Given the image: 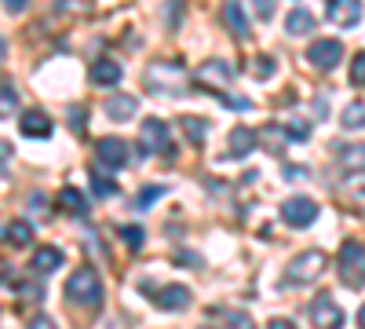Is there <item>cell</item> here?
Masks as SVG:
<instances>
[{
	"instance_id": "cell-1",
	"label": "cell",
	"mask_w": 365,
	"mask_h": 329,
	"mask_svg": "<svg viewBox=\"0 0 365 329\" xmlns=\"http://www.w3.org/2000/svg\"><path fill=\"white\" fill-rule=\"evenodd\" d=\"M66 300L77 304V308H99L103 304V282H99V275L88 271V267L73 271L66 278Z\"/></svg>"
},
{
	"instance_id": "cell-2",
	"label": "cell",
	"mask_w": 365,
	"mask_h": 329,
	"mask_svg": "<svg viewBox=\"0 0 365 329\" xmlns=\"http://www.w3.org/2000/svg\"><path fill=\"white\" fill-rule=\"evenodd\" d=\"M322 271H325V253H322V249H307V253H299V256L289 260V267H285V285H307V282H314Z\"/></svg>"
},
{
	"instance_id": "cell-3",
	"label": "cell",
	"mask_w": 365,
	"mask_h": 329,
	"mask_svg": "<svg viewBox=\"0 0 365 329\" xmlns=\"http://www.w3.org/2000/svg\"><path fill=\"white\" fill-rule=\"evenodd\" d=\"M336 267H340V278H344L347 289H361L365 285V246L347 242L336 256Z\"/></svg>"
},
{
	"instance_id": "cell-4",
	"label": "cell",
	"mask_w": 365,
	"mask_h": 329,
	"mask_svg": "<svg viewBox=\"0 0 365 329\" xmlns=\"http://www.w3.org/2000/svg\"><path fill=\"white\" fill-rule=\"evenodd\" d=\"M139 154H172V132L165 121H158V117H150V121H143L139 128Z\"/></svg>"
},
{
	"instance_id": "cell-5",
	"label": "cell",
	"mask_w": 365,
	"mask_h": 329,
	"mask_svg": "<svg viewBox=\"0 0 365 329\" xmlns=\"http://www.w3.org/2000/svg\"><path fill=\"white\" fill-rule=\"evenodd\" d=\"M340 59H344V44H340L336 37H322V41H314V44L307 48V63H311L314 70H336Z\"/></svg>"
},
{
	"instance_id": "cell-6",
	"label": "cell",
	"mask_w": 365,
	"mask_h": 329,
	"mask_svg": "<svg viewBox=\"0 0 365 329\" xmlns=\"http://www.w3.org/2000/svg\"><path fill=\"white\" fill-rule=\"evenodd\" d=\"M282 220L289 223V227H311L314 220H318V205L311 201V198H289L285 205H282Z\"/></svg>"
},
{
	"instance_id": "cell-7",
	"label": "cell",
	"mask_w": 365,
	"mask_h": 329,
	"mask_svg": "<svg viewBox=\"0 0 365 329\" xmlns=\"http://www.w3.org/2000/svg\"><path fill=\"white\" fill-rule=\"evenodd\" d=\"M311 322L314 329H340L344 325V308L332 300V296H318L311 304Z\"/></svg>"
},
{
	"instance_id": "cell-8",
	"label": "cell",
	"mask_w": 365,
	"mask_h": 329,
	"mask_svg": "<svg viewBox=\"0 0 365 329\" xmlns=\"http://www.w3.org/2000/svg\"><path fill=\"white\" fill-rule=\"evenodd\" d=\"M150 88H161V92H168V96H179L182 92V84H187V77H182V70H175V66H150Z\"/></svg>"
},
{
	"instance_id": "cell-9",
	"label": "cell",
	"mask_w": 365,
	"mask_h": 329,
	"mask_svg": "<svg viewBox=\"0 0 365 329\" xmlns=\"http://www.w3.org/2000/svg\"><path fill=\"white\" fill-rule=\"evenodd\" d=\"M96 154H99V161L106 168H125L128 165V143L117 139V136H106V139H99Z\"/></svg>"
},
{
	"instance_id": "cell-10",
	"label": "cell",
	"mask_w": 365,
	"mask_h": 329,
	"mask_svg": "<svg viewBox=\"0 0 365 329\" xmlns=\"http://www.w3.org/2000/svg\"><path fill=\"white\" fill-rule=\"evenodd\" d=\"M358 19H361V0H329V22L351 29L358 26Z\"/></svg>"
},
{
	"instance_id": "cell-11",
	"label": "cell",
	"mask_w": 365,
	"mask_h": 329,
	"mask_svg": "<svg viewBox=\"0 0 365 329\" xmlns=\"http://www.w3.org/2000/svg\"><path fill=\"white\" fill-rule=\"evenodd\" d=\"M194 81H197L201 88H227V84L234 81V74H230L227 63H216V59H212V63H205V66L194 74Z\"/></svg>"
},
{
	"instance_id": "cell-12",
	"label": "cell",
	"mask_w": 365,
	"mask_h": 329,
	"mask_svg": "<svg viewBox=\"0 0 365 329\" xmlns=\"http://www.w3.org/2000/svg\"><path fill=\"white\" fill-rule=\"evenodd\" d=\"M336 165L347 176L365 172V143H344V146H336Z\"/></svg>"
},
{
	"instance_id": "cell-13",
	"label": "cell",
	"mask_w": 365,
	"mask_h": 329,
	"mask_svg": "<svg viewBox=\"0 0 365 329\" xmlns=\"http://www.w3.org/2000/svg\"><path fill=\"white\" fill-rule=\"evenodd\" d=\"M220 19L227 22V29H230L234 37H249V15H245V8H241L237 0H227L223 11H220Z\"/></svg>"
},
{
	"instance_id": "cell-14",
	"label": "cell",
	"mask_w": 365,
	"mask_h": 329,
	"mask_svg": "<svg viewBox=\"0 0 365 329\" xmlns=\"http://www.w3.org/2000/svg\"><path fill=\"white\" fill-rule=\"evenodd\" d=\"M19 125H22V132H26L29 139H48V136H51V121H48L44 110H26Z\"/></svg>"
},
{
	"instance_id": "cell-15",
	"label": "cell",
	"mask_w": 365,
	"mask_h": 329,
	"mask_svg": "<svg viewBox=\"0 0 365 329\" xmlns=\"http://www.w3.org/2000/svg\"><path fill=\"white\" fill-rule=\"evenodd\" d=\"M256 151V132L252 128H230V161H241Z\"/></svg>"
},
{
	"instance_id": "cell-16",
	"label": "cell",
	"mask_w": 365,
	"mask_h": 329,
	"mask_svg": "<svg viewBox=\"0 0 365 329\" xmlns=\"http://www.w3.org/2000/svg\"><path fill=\"white\" fill-rule=\"evenodd\" d=\"M187 304H190V289L187 285H165L158 293V308L161 311H182Z\"/></svg>"
},
{
	"instance_id": "cell-17",
	"label": "cell",
	"mask_w": 365,
	"mask_h": 329,
	"mask_svg": "<svg viewBox=\"0 0 365 329\" xmlns=\"http://www.w3.org/2000/svg\"><path fill=\"white\" fill-rule=\"evenodd\" d=\"M314 15L307 11V8H292L289 15H285V29H289V34L292 37H307V34H314Z\"/></svg>"
},
{
	"instance_id": "cell-18",
	"label": "cell",
	"mask_w": 365,
	"mask_h": 329,
	"mask_svg": "<svg viewBox=\"0 0 365 329\" xmlns=\"http://www.w3.org/2000/svg\"><path fill=\"white\" fill-rule=\"evenodd\" d=\"M135 110H139V99H132V96H113V99H106V117H110V121H132Z\"/></svg>"
},
{
	"instance_id": "cell-19",
	"label": "cell",
	"mask_w": 365,
	"mask_h": 329,
	"mask_svg": "<svg viewBox=\"0 0 365 329\" xmlns=\"http://www.w3.org/2000/svg\"><path fill=\"white\" fill-rule=\"evenodd\" d=\"M29 267H34L37 275H48V271H58L63 267V253H58L55 246H44L34 253V260H29Z\"/></svg>"
},
{
	"instance_id": "cell-20",
	"label": "cell",
	"mask_w": 365,
	"mask_h": 329,
	"mask_svg": "<svg viewBox=\"0 0 365 329\" xmlns=\"http://www.w3.org/2000/svg\"><path fill=\"white\" fill-rule=\"evenodd\" d=\"M120 77H125V70H120L113 59H99L96 66H91V81L96 84H103V88H110V84H117Z\"/></svg>"
},
{
	"instance_id": "cell-21",
	"label": "cell",
	"mask_w": 365,
	"mask_h": 329,
	"mask_svg": "<svg viewBox=\"0 0 365 329\" xmlns=\"http://www.w3.org/2000/svg\"><path fill=\"white\" fill-rule=\"evenodd\" d=\"M4 238H8V242H11L15 249H22V246H34V227H29L26 220H15V223H8Z\"/></svg>"
},
{
	"instance_id": "cell-22",
	"label": "cell",
	"mask_w": 365,
	"mask_h": 329,
	"mask_svg": "<svg viewBox=\"0 0 365 329\" xmlns=\"http://www.w3.org/2000/svg\"><path fill=\"white\" fill-rule=\"evenodd\" d=\"M340 121H344V128H351V132L365 128V103H347L344 113H340Z\"/></svg>"
},
{
	"instance_id": "cell-23",
	"label": "cell",
	"mask_w": 365,
	"mask_h": 329,
	"mask_svg": "<svg viewBox=\"0 0 365 329\" xmlns=\"http://www.w3.org/2000/svg\"><path fill=\"white\" fill-rule=\"evenodd\" d=\"M182 128H187V139L194 146H201L208 139V121H205V117H182Z\"/></svg>"
},
{
	"instance_id": "cell-24",
	"label": "cell",
	"mask_w": 365,
	"mask_h": 329,
	"mask_svg": "<svg viewBox=\"0 0 365 329\" xmlns=\"http://www.w3.org/2000/svg\"><path fill=\"white\" fill-rule=\"evenodd\" d=\"M216 318H220L227 329H252V318H249L245 311H234V308H223V311H216Z\"/></svg>"
},
{
	"instance_id": "cell-25",
	"label": "cell",
	"mask_w": 365,
	"mask_h": 329,
	"mask_svg": "<svg viewBox=\"0 0 365 329\" xmlns=\"http://www.w3.org/2000/svg\"><path fill=\"white\" fill-rule=\"evenodd\" d=\"M58 205H63L66 213H73V216H84V198H81V191H73V187H66L63 194H58Z\"/></svg>"
},
{
	"instance_id": "cell-26",
	"label": "cell",
	"mask_w": 365,
	"mask_h": 329,
	"mask_svg": "<svg viewBox=\"0 0 365 329\" xmlns=\"http://www.w3.org/2000/svg\"><path fill=\"white\" fill-rule=\"evenodd\" d=\"M91 191H96V198H113L117 194V183H113V179H106L99 168H91Z\"/></svg>"
},
{
	"instance_id": "cell-27",
	"label": "cell",
	"mask_w": 365,
	"mask_h": 329,
	"mask_svg": "<svg viewBox=\"0 0 365 329\" xmlns=\"http://www.w3.org/2000/svg\"><path fill=\"white\" fill-rule=\"evenodd\" d=\"M120 238L128 242V249H132V253H139V249H143V227H120Z\"/></svg>"
},
{
	"instance_id": "cell-28",
	"label": "cell",
	"mask_w": 365,
	"mask_h": 329,
	"mask_svg": "<svg viewBox=\"0 0 365 329\" xmlns=\"http://www.w3.org/2000/svg\"><path fill=\"white\" fill-rule=\"evenodd\" d=\"M351 81H354V84H365V51L354 55V63H351Z\"/></svg>"
},
{
	"instance_id": "cell-29",
	"label": "cell",
	"mask_w": 365,
	"mask_h": 329,
	"mask_svg": "<svg viewBox=\"0 0 365 329\" xmlns=\"http://www.w3.org/2000/svg\"><path fill=\"white\" fill-rule=\"evenodd\" d=\"M267 146H270V151H282V146H285V132H278L274 125H267Z\"/></svg>"
},
{
	"instance_id": "cell-30",
	"label": "cell",
	"mask_w": 365,
	"mask_h": 329,
	"mask_svg": "<svg viewBox=\"0 0 365 329\" xmlns=\"http://www.w3.org/2000/svg\"><path fill=\"white\" fill-rule=\"evenodd\" d=\"M289 139H311V125L292 121V125H289Z\"/></svg>"
},
{
	"instance_id": "cell-31",
	"label": "cell",
	"mask_w": 365,
	"mask_h": 329,
	"mask_svg": "<svg viewBox=\"0 0 365 329\" xmlns=\"http://www.w3.org/2000/svg\"><path fill=\"white\" fill-rule=\"evenodd\" d=\"M270 70H274V63H270L267 55H259V59H256V77H259V81H267V77H270Z\"/></svg>"
},
{
	"instance_id": "cell-32",
	"label": "cell",
	"mask_w": 365,
	"mask_h": 329,
	"mask_svg": "<svg viewBox=\"0 0 365 329\" xmlns=\"http://www.w3.org/2000/svg\"><path fill=\"white\" fill-rule=\"evenodd\" d=\"M223 103H227L230 110H252V103H249V99H241V96H223Z\"/></svg>"
},
{
	"instance_id": "cell-33",
	"label": "cell",
	"mask_w": 365,
	"mask_h": 329,
	"mask_svg": "<svg viewBox=\"0 0 365 329\" xmlns=\"http://www.w3.org/2000/svg\"><path fill=\"white\" fill-rule=\"evenodd\" d=\"M29 329H55V322L48 315H34V318H29Z\"/></svg>"
},
{
	"instance_id": "cell-34",
	"label": "cell",
	"mask_w": 365,
	"mask_h": 329,
	"mask_svg": "<svg viewBox=\"0 0 365 329\" xmlns=\"http://www.w3.org/2000/svg\"><path fill=\"white\" fill-rule=\"evenodd\" d=\"M161 194H165V187H150V191H143V194H139V205H150V201L161 198Z\"/></svg>"
},
{
	"instance_id": "cell-35",
	"label": "cell",
	"mask_w": 365,
	"mask_h": 329,
	"mask_svg": "<svg viewBox=\"0 0 365 329\" xmlns=\"http://www.w3.org/2000/svg\"><path fill=\"white\" fill-rule=\"evenodd\" d=\"M15 99H19V96H15V88H11V81H4V113H8L11 106H15Z\"/></svg>"
},
{
	"instance_id": "cell-36",
	"label": "cell",
	"mask_w": 365,
	"mask_h": 329,
	"mask_svg": "<svg viewBox=\"0 0 365 329\" xmlns=\"http://www.w3.org/2000/svg\"><path fill=\"white\" fill-rule=\"evenodd\" d=\"M256 11H259V19H270L274 15V0H256Z\"/></svg>"
},
{
	"instance_id": "cell-37",
	"label": "cell",
	"mask_w": 365,
	"mask_h": 329,
	"mask_svg": "<svg viewBox=\"0 0 365 329\" xmlns=\"http://www.w3.org/2000/svg\"><path fill=\"white\" fill-rule=\"evenodd\" d=\"M22 296H29V300H41L44 289H37V285H22Z\"/></svg>"
},
{
	"instance_id": "cell-38",
	"label": "cell",
	"mask_w": 365,
	"mask_h": 329,
	"mask_svg": "<svg viewBox=\"0 0 365 329\" xmlns=\"http://www.w3.org/2000/svg\"><path fill=\"white\" fill-rule=\"evenodd\" d=\"M26 8V0H4V11L8 15H15V11H22Z\"/></svg>"
},
{
	"instance_id": "cell-39",
	"label": "cell",
	"mask_w": 365,
	"mask_h": 329,
	"mask_svg": "<svg viewBox=\"0 0 365 329\" xmlns=\"http://www.w3.org/2000/svg\"><path fill=\"white\" fill-rule=\"evenodd\" d=\"M70 125L81 132V125H84V110H70Z\"/></svg>"
},
{
	"instance_id": "cell-40",
	"label": "cell",
	"mask_w": 365,
	"mask_h": 329,
	"mask_svg": "<svg viewBox=\"0 0 365 329\" xmlns=\"http://www.w3.org/2000/svg\"><path fill=\"white\" fill-rule=\"evenodd\" d=\"M267 329H296V325H292L289 318H270V325H267Z\"/></svg>"
},
{
	"instance_id": "cell-41",
	"label": "cell",
	"mask_w": 365,
	"mask_h": 329,
	"mask_svg": "<svg viewBox=\"0 0 365 329\" xmlns=\"http://www.w3.org/2000/svg\"><path fill=\"white\" fill-rule=\"evenodd\" d=\"M354 205H358L361 213H365V191H358V194H354Z\"/></svg>"
},
{
	"instance_id": "cell-42",
	"label": "cell",
	"mask_w": 365,
	"mask_h": 329,
	"mask_svg": "<svg viewBox=\"0 0 365 329\" xmlns=\"http://www.w3.org/2000/svg\"><path fill=\"white\" fill-rule=\"evenodd\" d=\"M358 325L365 329V304H361V311H358Z\"/></svg>"
}]
</instances>
